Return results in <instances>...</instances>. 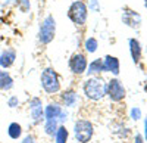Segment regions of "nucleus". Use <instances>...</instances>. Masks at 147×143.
<instances>
[{"label": "nucleus", "mask_w": 147, "mask_h": 143, "mask_svg": "<svg viewBox=\"0 0 147 143\" xmlns=\"http://www.w3.org/2000/svg\"><path fill=\"white\" fill-rule=\"evenodd\" d=\"M87 58H85V55L82 53H74L69 59V69L72 74L75 75H81L85 73V69H87Z\"/></svg>", "instance_id": "obj_8"}, {"label": "nucleus", "mask_w": 147, "mask_h": 143, "mask_svg": "<svg viewBox=\"0 0 147 143\" xmlns=\"http://www.w3.org/2000/svg\"><path fill=\"white\" fill-rule=\"evenodd\" d=\"M106 94L112 102H122L127 96V90L124 84L118 78H110L106 83Z\"/></svg>", "instance_id": "obj_6"}, {"label": "nucleus", "mask_w": 147, "mask_h": 143, "mask_svg": "<svg viewBox=\"0 0 147 143\" xmlns=\"http://www.w3.org/2000/svg\"><path fill=\"white\" fill-rule=\"evenodd\" d=\"M88 16V6L81 0H75L68 9V18L75 24V25H84L87 22Z\"/></svg>", "instance_id": "obj_3"}, {"label": "nucleus", "mask_w": 147, "mask_h": 143, "mask_svg": "<svg viewBox=\"0 0 147 143\" xmlns=\"http://www.w3.org/2000/svg\"><path fill=\"white\" fill-rule=\"evenodd\" d=\"M122 22H124L125 25H128L129 28H138L141 25V16L137 12L125 7L124 12H122Z\"/></svg>", "instance_id": "obj_9"}, {"label": "nucleus", "mask_w": 147, "mask_h": 143, "mask_svg": "<svg viewBox=\"0 0 147 143\" xmlns=\"http://www.w3.org/2000/svg\"><path fill=\"white\" fill-rule=\"evenodd\" d=\"M30 115L34 125L41 124V121H44V108L40 98H32L30 100Z\"/></svg>", "instance_id": "obj_7"}, {"label": "nucleus", "mask_w": 147, "mask_h": 143, "mask_svg": "<svg viewBox=\"0 0 147 143\" xmlns=\"http://www.w3.org/2000/svg\"><path fill=\"white\" fill-rule=\"evenodd\" d=\"M103 64H105V73H112L113 75H119V69H121V64H119V59L116 56L112 55H106L103 59Z\"/></svg>", "instance_id": "obj_11"}, {"label": "nucleus", "mask_w": 147, "mask_h": 143, "mask_svg": "<svg viewBox=\"0 0 147 143\" xmlns=\"http://www.w3.org/2000/svg\"><path fill=\"white\" fill-rule=\"evenodd\" d=\"M41 87L47 94H56L60 91V78L53 68H46L41 73Z\"/></svg>", "instance_id": "obj_2"}, {"label": "nucleus", "mask_w": 147, "mask_h": 143, "mask_svg": "<svg viewBox=\"0 0 147 143\" xmlns=\"http://www.w3.org/2000/svg\"><path fill=\"white\" fill-rule=\"evenodd\" d=\"M16 5L19 6L21 12H28V10H30V7H31L30 0H16Z\"/></svg>", "instance_id": "obj_21"}, {"label": "nucleus", "mask_w": 147, "mask_h": 143, "mask_svg": "<svg viewBox=\"0 0 147 143\" xmlns=\"http://www.w3.org/2000/svg\"><path fill=\"white\" fill-rule=\"evenodd\" d=\"M13 86H15V81L12 78V75L7 71H5L3 68H0V90L9 91L13 89Z\"/></svg>", "instance_id": "obj_14"}, {"label": "nucleus", "mask_w": 147, "mask_h": 143, "mask_svg": "<svg viewBox=\"0 0 147 143\" xmlns=\"http://www.w3.org/2000/svg\"><path fill=\"white\" fill-rule=\"evenodd\" d=\"M82 90H84L85 98H87L88 100L99 102L106 96V83L102 77L93 75V77H88L84 81Z\"/></svg>", "instance_id": "obj_1"}, {"label": "nucleus", "mask_w": 147, "mask_h": 143, "mask_svg": "<svg viewBox=\"0 0 147 143\" xmlns=\"http://www.w3.org/2000/svg\"><path fill=\"white\" fill-rule=\"evenodd\" d=\"M60 99H62V103L66 106V108H74L78 102V93L74 89H68V90L62 91Z\"/></svg>", "instance_id": "obj_12"}, {"label": "nucleus", "mask_w": 147, "mask_h": 143, "mask_svg": "<svg viewBox=\"0 0 147 143\" xmlns=\"http://www.w3.org/2000/svg\"><path fill=\"white\" fill-rule=\"evenodd\" d=\"M128 46H129V53H131V58H132L134 64H138L140 59H141V53H143L140 41L137 39H129L128 40Z\"/></svg>", "instance_id": "obj_13"}, {"label": "nucleus", "mask_w": 147, "mask_h": 143, "mask_svg": "<svg viewBox=\"0 0 147 143\" xmlns=\"http://www.w3.org/2000/svg\"><path fill=\"white\" fill-rule=\"evenodd\" d=\"M59 127V120L57 118H52V120H44V133L47 136H55L56 130Z\"/></svg>", "instance_id": "obj_19"}, {"label": "nucleus", "mask_w": 147, "mask_h": 143, "mask_svg": "<svg viewBox=\"0 0 147 143\" xmlns=\"http://www.w3.org/2000/svg\"><path fill=\"white\" fill-rule=\"evenodd\" d=\"M144 142H147V117L144 118Z\"/></svg>", "instance_id": "obj_26"}, {"label": "nucleus", "mask_w": 147, "mask_h": 143, "mask_svg": "<svg viewBox=\"0 0 147 143\" xmlns=\"http://www.w3.org/2000/svg\"><path fill=\"white\" fill-rule=\"evenodd\" d=\"M94 134L93 123L88 120H78L74 124V136L80 143H88Z\"/></svg>", "instance_id": "obj_5"}, {"label": "nucleus", "mask_w": 147, "mask_h": 143, "mask_svg": "<svg viewBox=\"0 0 147 143\" xmlns=\"http://www.w3.org/2000/svg\"><path fill=\"white\" fill-rule=\"evenodd\" d=\"M129 117L132 118L134 121H137V120H140L141 118V109L138 108V106H134V108L129 111Z\"/></svg>", "instance_id": "obj_22"}, {"label": "nucleus", "mask_w": 147, "mask_h": 143, "mask_svg": "<svg viewBox=\"0 0 147 143\" xmlns=\"http://www.w3.org/2000/svg\"><path fill=\"white\" fill-rule=\"evenodd\" d=\"M18 105H19V99H18L16 96H10V98L7 99V106H9V108L13 109V108H16Z\"/></svg>", "instance_id": "obj_23"}, {"label": "nucleus", "mask_w": 147, "mask_h": 143, "mask_svg": "<svg viewBox=\"0 0 147 143\" xmlns=\"http://www.w3.org/2000/svg\"><path fill=\"white\" fill-rule=\"evenodd\" d=\"M16 61V52L15 49H5L0 52V68L7 69Z\"/></svg>", "instance_id": "obj_10"}, {"label": "nucleus", "mask_w": 147, "mask_h": 143, "mask_svg": "<svg viewBox=\"0 0 147 143\" xmlns=\"http://www.w3.org/2000/svg\"><path fill=\"white\" fill-rule=\"evenodd\" d=\"M62 106L59 103H49L44 108V120H52V118H59L62 112Z\"/></svg>", "instance_id": "obj_16"}, {"label": "nucleus", "mask_w": 147, "mask_h": 143, "mask_svg": "<svg viewBox=\"0 0 147 143\" xmlns=\"http://www.w3.org/2000/svg\"><path fill=\"white\" fill-rule=\"evenodd\" d=\"M144 6H146V9H147V0H144Z\"/></svg>", "instance_id": "obj_28"}, {"label": "nucleus", "mask_w": 147, "mask_h": 143, "mask_svg": "<svg viewBox=\"0 0 147 143\" xmlns=\"http://www.w3.org/2000/svg\"><path fill=\"white\" fill-rule=\"evenodd\" d=\"M97 47H99V41H97V39H94V37L85 39V41H84V49H85V52L94 53V52L97 50Z\"/></svg>", "instance_id": "obj_20"}, {"label": "nucleus", "mask_w": 147, "mask_h": 143, "mask_svg": "<svg viewBox=\"0 0 147 143\" xmlns=\"http://www.w3.org/2000/svg\"><path fill=\"white\" fill-rule=\"evenodd\" d=\"M68 137H69L68 128L63 124H60L55 133V143H68Z\"/></svg>", "instance_id": "obj_17"}, {"label": "nucleus", "mask_w": 147, "mask_h": 143, "mask_svg": "<svg viewBox=\"0 0 147 143\" xmlns=\"http://www.w3.org/2000/svg\"><path fill=\"white\" fill-rule=\"evenodd\" d=\"M55 34H56V21L52 15H47L41 24H40V28H38V40L43 44H49L52 43L55 39Z\"/></svg>", "instance_id": "obj_4"}, {"label": "nucleus", "mask_w": 147, "mask_h": 143, "mask_svg": "<svg viewBox=\"0 0 147 143\" xmlns=\"http://www.w3.org/2000/svg\"><path fill=\"white\" fill-rule=\"evenodd\" d=\"M59 123H65L66 120H68V112L65 111V109H62V112H60V115H59Z\"/></svg>", "instance_id": "obj_24"}, {"label": "nucleus", "mask_w": 147, "mask_h": 143, "mask_svg": "<svg viewBox=\"0 0 147 143\" xmlns=\"http://www.w3.org/2000/svg\"><path fill=\"white\" fill-rule=\"evenodd\" d=\"M7 136L12 140L21 139V136H22V125L18 124V123H10L9 127H7Z\"/></svg>", "instance_id": "obj_18"}, {"label": "nucleus", "mask_w": 147, "mask_h": 143, "mask_svg": "<svg viewBox=\"0 0 147 143\" xmlns=\"http://www.w3.org/2000/svg\"><path fill=\"white\" fill-rule=\"evenodd\" d=\"M96 7H97V2H96V0H91V5H90L88 9H96Z\"/></svg>", "instance_id": "obj_27"}, {"label": "nucleus", "mask_w": 147, "mask_h": 143, "mask_svg": "<svg viewBox=\"0 0 147 143\" xmlns=\"http://www.w3.org/2000/svg\"><path fill=\"white\" fill-rule=\"evenodd\" d=\"M87 75L93 77V75H100L102 73H105V64H103V59H94L93 62H90L87 65V69H85Z\"/></svg>", "instance_id": "obj_15"}, {"label": "nucleus", "mask_w": 147, "mask_h": 143, "mask_svg": "<svg viewBox=\"0 0 147 143\" xmlns=\"http://www.w3.org/2000/svg\"><path fill=\"white\" fill-rule=\"evenodd\" d=\"M21 143H35V139H34L31 134H28V136H25V137L22 139Z\"/></svg>", "instance_id": "obj_25"}]
</instances>
